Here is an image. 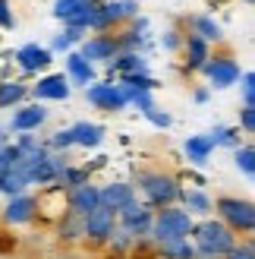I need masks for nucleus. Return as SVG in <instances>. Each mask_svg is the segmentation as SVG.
Segmentation results:
<instances>
[{"mask_svg":"<svg viewBox=\"0 0 255 259\" xmlns=\"http://www.w3.org/2000/svg\"><path fill=\"white\" fill-rule=\"evenodd\" d=\"M189 240H193V247H196V256L224 259L227 250H230L239 237L221 222V218H211V215H208V218H202V222L193 225V234H189Z\"/></svg>","mask_w":255,"mask_h":259,"instance_id":"nucleus-1","label":"nucleus"},{"mask_svg":"<svg viewBox=\"0 0 255 259\" xmlns=\"http://www.w3.org/2000/svg\"><path fill=\"white\" fill-rule=\"evenodd\" d=\"M196 218L189 215L183 205H164V209H155V222H151L148 240L161 247V243H173V240H189L193 234Z\"/></svg>","mask_w":255,"mask_h":259,"instance_id":"nucleus-2","label":"nucleus"},{"mask_svg":"<svg viewBox=\"0 0 255 259\" xmlns=\"http://www.w3.org/2000/svg\"><path fill=\"white\" fill-rule=\"evenodd\" d=\"M136 193L142 190V202H148L151 209H164V205H176L180 202V180L173 174H164V171H139L136 174Z\"/></svg>","mask_w":255,"mask_h":259,"instance_id":"nucleus-3","label":"nucleus"},{"mask_svg":"<svg viewBox=\"0 0 255 259\" xmlns=\"http://www.w3.org/2000/svg\"><path fill=\"white\" fill-rule=\"evenodd\" d=\"M218 218L233 231V234H252L255 231V205L239 196H218L214 199Z\"/></svg>","mask_w":255,"mask_h":259,"instance_id":"nucleus-4","label":"nucleus"},{"mask_svg":"<svg viewBox=\"0 0 255 259\" xmlns=\"http://www.w3.org/2000/svg\"><path fill=\"white\" fill-rule=\"evenodd\" d=\"M85 101L98 111H123L130 108V92L120 82H92L85 85Z\"/></svg>","mask_w":255,"mask_h":259,"instance_id":"nucleus-5","label":"nucleus"},{"mask_svg":"<svg viewBox=\"0 0 255 259\" xmlns=\"http://www.w3.org/2000/svg\"><path fill=\"white\" fill-rule=\"evenodd\" d=\"M199 73H205V79H208L211 89H230V85L239 82V76H243L239 63L230 54H214V57H208L199 67Z\"/></svg>","mask_w":255,"mask_h":259,"instance_id":"nucleus-6","label":"nucleus"},{"mask_svg":"<svg viewBox=\"0 0 255 259\" xmlns=\"http://www.w3.org/2000/svg\"><path fill=\"white\" fill-rule=\"evenodd\" d=\"M151 222H155V209H151L148 202H130L123 212H117V228H123L126 234H133L136 240L148 237L151 231Z\"/></svg>","mask_w":255,"mask_h":259,"instance_id":"nucleus-7","label":"nucleus"},{"mask_svg":"<svg viewBox=\"0 0 255 259\" xmlns=\"http://www.w3.org/2000/svg\"><path fill=\"white\" fill-rule=\"evenodd\" d=\"M113 231H117V212L104 209V205H98L82 218V240L88 243H107Z\"/></svg>","mask_w":255,"mask_h":259,"instance_id":"nucleus-8","label":"nucleus"},{"mask_svg":"<svg viewBox=\"0 0 255 259\" xmlns=\"http://www.w3.org/2000/svg\"><path fill=\"white\" fill-rule=\"evenodd\" d=\"M98 4L101 0H54V16L63 19V25H76L88 32V19Z\"/></svg>","mask_w":255,"mask_h":259,"instance_id":"nucleus-9","label":"nucleus"},{"mask_svg":"<svg viewBox=\"0 0 255 259\" xmlns=\"http://www.w3.org/2000/svg\"><path fill=\"white\" fill-rule=\"evenodd\" d=\"M70 79L63 73H47V76H41L35 85H29V95L35 98V101H67L70 98Z\"/></svg>","mask_w":255,"mask_h":259,"instance_id":"nucleus-10","label":"nucleus"},{"mask_svg":"<svg viewBox=\"0 0 255 259\" xmlns=\"http://www.w3.org/2000/svg\"><path fill=\"white\" fill-rule=\"evenodd\" d=\"M38 218V202L29 193H19V196H10L4 205V222L10 228H22V225H32Z\"/></svg>","mask_w":255,"mask_h":259,"instance_id":"nucleus-11","label":"nucleus"},{"mask_svg":"<svg viewBox=\"0 0 255 259\" xmlns=\"http://www.w3.org/2000/svg\"><path fill=\"white\" fill-rule=\"evenodd\" d=\"M136 199H139V193H136L133 184H126V180H113V184L98 187V202L110 212H123L126 205L136 202Z\"/></svg>","mask_w":255,"mask_h":259,"instance_id":"nucleus-12","label":"nucleus"},{"mask_svg":"<svg viewBox=\"0 0 255 259\" xmlns=\"http://www.w3.org/2000/svg\"><path fill=\"white\" fill-rule=\"evenodd\" d=\"M76 51L88 63H107V60L117 57V41H113V32L110 35H85Z\"/></svg>","mask_w":255,"mask_h":259,"instance_id":"nucleus-13","label":"nucleus"},{"mask_svg":"<svg viewBox=\"0 0 255 259\" xmlns=\"http://www.w3.org/2000/svg\"><path fill=\"white\" fill-rule=\"evenodd\" d=\"M47 120V108L41 105V101H35V105H19L16 111H13V117L7 123V130H13V133H35L38 126H41Z\"/></svg>","mask_w":255,"mask_h":259,"instance_id":"nucleus-14","label":"nucleus"},{"mask_svg":"<svg viewBox=\"0 0 255 259\" xmlns=\"http://www.w3.org/2000/svg\"><path fill=\"white\" fill-rule=\"evenodd\" d=\"M16 63L22 67V73H41L50 67V60H54V54L44 48V45H38V41H29V45H22L16 48Z\"/></svg>","mask_w":255,"mask_h":259,"instance_id":"nucleus-15","label":"nucleus"},{"mask_svg":"<svg viewBox=\"0 0 255 259\" xmlns=\"http://www.w3.org/2000/svg\"><path fill=\"white\" fill-rule=\"evenodd\" d=\"M98 187L88 180V184H82V187H73V190H67V212H73V215H79V218H85L92 209H98Z\"/></svg>","mask_w":255,"mask_h":259,"instance_id":"nucleus-16","label":"nucleus"},{"mask_svg":"<svg viewBox=\"0 0 255 259\" xmlns=\"http://www.w3.org/2000/svg\"><path fill=\"white\" fill-rule=\"evenodd\" d=\"M67 57V79H70V85H92L95 79H98V73H95V63H88L79 51H70V54H63Z\"/></svg>","mask_w":255,"mask_h":259,"instance_id":"nucleus-17","label":"nucleus"},{"mask_svg":"<svg viewBox=\"0 0 255 259\" xmlns=\"http://www.w3.org/2000/svg\"><path fill=\"white\" fill-rule=\"evenodd\" d=\"M32 184H29V171H25V158H19L13 167H7L4 174H0V196H19L25 193Z\"/></svg>","mask_w":255,"mask_h":259,"instance_id":"nucleus-18","label":"nucleus"},{"mask_svg":"<svg viewBox=\"0 0 255 259\" xmlns=\"http://www.w3.org/2000/svg\"><path fill=\"white\" fill-rule=\"evenodd\" d=\"M183 54H186V70H189V73H196L202 63L211 57V45L205 41V38H199V35H193V32H186V35H183Z\"/></svg>","mask_w":255,"mask_h":259,"instance_id":"nucleus-19","label":"nucleus"},{"mask_svg":"<svg viewBox=\"0 0 255 259\" xmlns=\"http://www.w3.org/2000/svg\"><path fill=\"white\" fill-rule=\"evenodd\" d=\"M73 133V146H82V149H98L104 142V126L101 123H92V120H79L70 126Z\"/></svg>","mask_w":255,"mask_h":259,"instance_id":"nucleus-20","label":"nucleus"},{"mask_svg":"<svg viewBox=\"0 0 255 259\" xmlns=\"http://www.w3.org/2000/svg\"><path fill=\"white\" fill-rule=\"evenodd\" d=\"M180 202H183V209L193 218H208L214 212V199L208 196L205 190H183L180 193Z\"/></svg>","mask_w":255,"mask_h":259,"instance_id":"nucleus-21","label":"nucleus"},{"mask_svg":"<svg viewBox=\"0 0 255 259\" xmlns=\"http://www.w3.org/2000/svg\"><path fill=\"white\" fill-rule=\"evenodd\" d=\"M85 38V29H76V25H63V32H57L54 38H50V45H44L50 54H70V51L79 48V41Z\"/></svg>","mask_w":255,"mask_h":259,"instance_id":"nucleus-22","label":"nucleus"},{"mask_svg":"<svg viewBox=\"0 0 255 259\" xmlns=\"http://www.w3.org/2000/svg\"><path fill=\"white\" fill-rule=\"evenodd\" d=\"M183 152H186L189 164L205 167V164L211 161V155H214V146L208 142V136H189V139L183 142Z\"/></svg>","mask_w":255,"mask_h":259,"instance_id":"nucleus-23","label":"nucleus"},{"mask_svg":"<svg viewBox=\"0 0 255 259\" xmlns=\"http://www.w3.org/2000/svg\"><path fill=\"white\" fill-rule=\"evenodd\" d=\"M29 98V85L19 79H4L0 82V111H13Z\"/></svg>","mask_w":255,"mask_h":259,"instance_id":"nucleus-24","label":"nucleus"},{"mask_svg":"<svg viewBox=\"0 0 255 259\" xmlns=\"http://www.w3.org/2000/svg\"><path fill=\"white\" fill-rule=\"evenodd\" d=\"M189 29H193V35L199 38H205V41H221L224 38V29H221V22L208 16V13H199V16H189Z\"/></svg>","mask_w":255,"mask_h":259,"instance_id":"nucleus-25","label":"nucleus"},{"mask_svg":"<svg viewBox=\"0 0 255 259\" xmlns=\"http://www.w3.org/2000/svg\"><path fill=\"white\" fill-rule=\"evenodd\" d=\"M110 73L117 76H130V73H148V57L145 54H117L113 60H107Z\"/></svg>","mask_w":255,"mask_h":259,"instance_id":"nucleus-26","label":"nucleus"},{"mask_svg":"<svg viewBox=\"0 0 255 259\" xmlns=\"http://www.w3.org/2000/svg\"><path fill=\"white\" fill-rule=\"evenodd\" d=\"M205 136H208V142H211L214 149H236V146H239V126L214 123Z\"/></svg>","mask_w":255,"mask_h":259,"instance_id":"nucleus-27","label":"nucleus"},{"mask_svg":"<svg viewBox=\"0 0 255 259\" xmlns=\"http://www.w3.org/2000/svg\"><path fill=\"white\" fill-rule=\"evenodd\" d=\"M57 237L63 243H79L82 240V218L73 215V212H63L57 218Z\"/></svg>","mask_w":255,"mask_h":259,"instance_id":"nucleus-28","label":"nucleus"},{"mask_svg":"<svg viewBox=\"0 0 255 259\" xmlns=\"http://www.w3.org/2000/svg\"><path fill=\"white\" fill-rule=\"evenodd\" d=\"M155 259H196V247H193V240L161 243V247H155Z\"/></svg>","mask_w":255,"mask_h":259,"instance_id":"nucleus-29","label":"nucleus"},{"mask_svg":"<svg viewBox=\"0 0 255 259\" xmlns=\"http://www.w3.org/2000/svg\"><path fill=\"white\" fill-rule=\"evenodd\" d=\"M233 164H236V171L243 174V177H255V149H252V142H239V146L233 149Z\"/></svg>","mask_w":255,"mask_h":259,"instance_id":"nucleus-30","label":"nucleus"},{"mask_svg":"<svg viewBox=\"0 0 255 259\" xmlns=\"http://www.w3.org/2000/svg\"><path fill=\"white\" fill-rule=\"evenodd\" d=\"M117 82L126 89V92H155L158 79L151 73H130V76H117Z\"/></svg>","mask_w":255,"mask_h":259,"instance_id":"nucleus-31","label":"nucleus"},{"mask_svg":"<svg viewBox=\"0 0 255 259\" xmlns=\"http://www.w3.org/2000/svg\"><path fill=\"white\" fill-rule=\"evenodd\" d=\"M133 243H136V237H133V234H126L123 228H117V231H113V234L107 237L104 247L113 253V259H123V256H130V253H133Z\"/></svg>","mask_w":255,"mask_h":259,"instance_id":"nucleus-32","label":"nucleus"},{"mask_svg":"<svg viewBox=\"0 0 255 259\" xmlns=\"http://www.w3.org/2000/svg\"><path fill=\"white\" fill-rule=\"evenodd\" d=\"M88 167H73V164H67V171L60 174V180H57V187L60 190H73V187H82V184H88Z\"/></svg>","mask_w":255,"mask_h":259,"instance_id":"nucleus-33","label":"nucleus"},{"mask_svg":"<svg viewBox=\"0 0 255 259\" xmlns=\"http://www.w3.org/2000/svg\"><path fill=\"white\" fill-rule=\"evenodd\" d=\"M239 92H243V108H255V73L243 70L239 76Z\"/></svg>","mask_w":255,"mask_h":259,"instance_id":"nucleus-34","label":"nucleus"},{"mask_svg":"<svg viewBox=\"0 0 255 259\" xmlns=\"http://www.w3.org/2000/svg\"><path fill=\"white\" fill-rule=\"evenodd\" d=\"M224 259H255V243H252V237H246V240H236L230 250H227V256Z\"/></svg>","mask_w":255,"mask_h":259,"instance_id":"nucleus-35","label":"nucleus"},{"mask_svg":"<svg viewBox=\"0 0 255 259\" xmlns=\"http://www.w3.org/2000/svg\"><path fill=\"white\" fill-rule=\"evenodd\" d=\"M44 146H47L50 152H67V149H73V133H70V126H67V130H57V133L50 136Z\"/></svg>","mask_w":255,"mask_h":259,"instance_id":"nucleus-36","label":"nucleus"},{"mask_svg":"<svg viewBox=\"0 0 255 259\" xmlns=\"http://www.w3.org/2000/svg\"><path fill=\"white\" fill-rule=\"evenodd\" d=\"M130 105H136L142 114H148L151 108H158V105H155V95H151V92H130Z\"/></svg>","mask_w":255,"mask_h":259,"instance_id":"nucleus-37","label":"nucleus"},{"mask_svg":"<svg viewBox=\"0 0 255 259\" xmlns=\"http://www.w3.org/2000/svg\"><path fill=\"white\" fill-rule=\"evenodd\" d=\"M161 48L170 51V54H173V51H180V48H183V35L176 32V29H167V32L161 35Z\"/></svg>","mask_w":255,"mask_h":259,"instance_id":"nucleus-38","label":"nucleus"},{"mask_svg":"<svg viewBox=\"0 0 255 259\" xmlns=\"http://www.w3.org/2000/svg\"><path fill=\"white\" fill-rule=\"evenodd\" d=\"M145 117H148V123H151V126H158V130H167V126L173 123V117H170L167 111H161V108H151Z\"/></svg>","mask_w":255,"mask_h":259,"instance_id":"nucleus-39","label":"nucleus"},{"mask_svg":"<svg viewBox=\"0 0 255 259\" xmlns=\"http://www.w3.org/2000/svg\"><path fill=\"white\" fill-rule=\"evenodd\" d=\"M239 130L255 133V108H239Z\"/></svg>","mask_w":255,"mask_h":259,"instance_id":"nucleus-40","label":"nucleus"},{"mask_svg":"<svg viewBox=\"0 0 255 259\" xmlns=\"http://www.w3.org/2000/svg\"><path fill=\"white\" fill-rule=\"evenodd\" d=\"M16 25V16H13L10 0H0V29H13Z\"/></svg>","mask_w":255,"mask_h":259,"instance_id":"nucleus-41","label":"nucleus"},{"mask_svg":"<svg viewBox=\"0 0 255 259\" xmlns=\"http://www.w3.org/2000/svg\"><path fill=\"white\" fill-rule=\"evenodd\" d=\"M208 98H211V89H196V92H193L196 105H208Z\"/></svg>","mask_w":255,"mask_h":259,"instance_id":"nucleus-42","label":"nucleus"},{"mask_svg":"<svg viewBox=\"0 0 255 259\" xmlns=\"http://www.w3.org/2000/svg\"><path fill=\"white\" fill-rule=\"evenodd\" d=\"M4 142H10V139H7V126H0V146H4Z\"/></svg>","mask_w":255,"mask_h":259,"instance_id":"nucleus-43","label":"nucleus"},{"mask_svg":"<svg viewBox=\"0 0 255 259\" xmlns=\"http://www.w3.org/2000/svg\"><path fill=\"white\" fill-rule=\"evenodd\" d=\"M196 259H214V256H196Z\"/></svg>","mask_w":255,"mask_h":259,"instance_id":"nucleus-44","label":"nucleus"}]
</instances>
